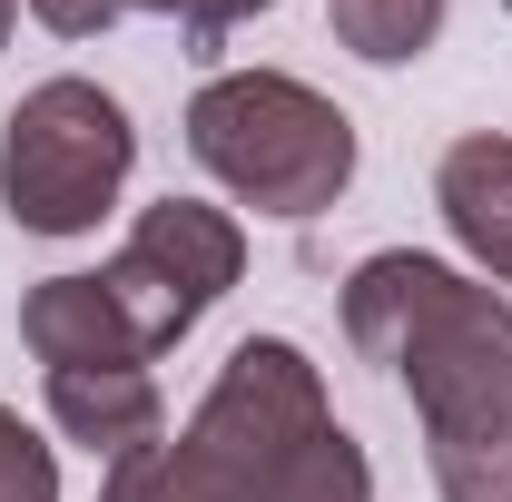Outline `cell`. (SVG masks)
I'll return each instance as SVG.
<instances>
[{
    "label": "cell",
    "mask_w": 512,
    "mask_h": 502,
    "mask_svg": "<svg viewBox=\"0 0 512 502\" xmlns=\"http://www.w3.org/2000/svg\"><path fill=\"white\" fill-rule=\"evenodd\" d=\"M325 20L355 60L394 69V60H424V40L444 30V0H325Z\"/></svg>",
    "instance_id": "obj_8"
},
{
    "label": "cell",
    "mask_w": 512,
    "mask_h": 502,
    "mask_svg": "<svg viewBox=\"0 0 512 502\" xmlns=\"http://www.w3.org/2000/svg\"><path fill=\"white\" fill-rule=\"evenodd\" d=\"M0 502H60V473H50V443L30 434L20 414H0Z\"/></svg>",
    "instance_id": "obj_9"
},
{
    "label": "cell",
    "mask_w": 512,
    "mask_h": 502,
    "mask_svg": "<svg viewBox=\"0 0 512 502\" xmlns=\"http://www.w3.org/2000/svg\"><path fill=\"white\" fill-rule=\"evenodd\" d=\"M188 148L227 178V188L266 207V217H316L325 197L355 178V128L325 109L316 89L247 69V79H207L188 109Z\"/></svg>",
    "instance_id": "obj_3"
},
{
    "label": "cell",
    "mask_w": 512,
    "mask_h": 502,
    "mask_svg": "<svg viewBox=\"0 0 512 502\" xmlns=\"http://www.w3.org/2000/svg\"><path fill=\"white\" fill-rule=\"evenodd\" d=\"M50 414L89 453H138V443H158V384H148V365H60Z\"/></svg>",
    "instance_id": "obj_6"
},
{
    "label": "cell",
    "mask_w": 512,
    "mask_h": 502,
    "mask_svg": "<svg viewBox=\"0 0 512 502\" xmlns=\"http://www.w3.org/2000/svg\"><path fill=\"white\" fill-rule=\"evenodd\" d=\"M148 10H178V20H188L197 40H217L227 20H247V10H266V0H148Z\"/></svg>",
    "instance_id": "obj_11"
},
{
    "label": "cell",
    "mask_w": 512,
    "mask_h": 502,
    "mask_svg": "<svg viewBox=\"0 0 512 502\" xmlns=\"http://www.w3.org/2000/svg\"><path fill=\"white\" fill-rule=\"evenodd\" d=\"M325 434H335V424H325L316 365H306L296 345L256 335V345L227 355V375L207 394L197 434L119 453V473H109L99 502H286Z\"/></svg>",
    "instance_id": "obj_2"
},
{
    "label": "cell",
    "mask_w": 512,
    "mask_h": 502,
    "mask_svg": "<svg viewBox=\"0 0 512 502\" xmlns=\"http://www.w3.org/2000/svg\"><path fill=\"white\" fill-rule=\"evenodd\" d=\"M434 197H444L453 237L493 276H512V138H463L444 158V178H434Z\"/></svg>",
    "instance_id": "obj_7"
},
{
    "label": "cell",
    "mask_w": 512,
    "mask_h": 502,
    "mask_svg": "<svg viewBox=\"0 0 512 502\" xmlns=\"http://www.w3.org/2000/svg\"><path fill=\"white\" fill-rule=\"evenodd\" d=\"M345 325L424 404L444 493L512 502V315L434 256H375L345 296Z\"/></svg>",
    "instance_id": "obj_1"
},
{
    "label": "cell",
    "mask_w": 512,
    "mask_h": 502,
    "mask_svg": "<svg viewBox=\"0 0 512 502\" xmlns=\"http://www.w3.org/2000/svg\"><path fill=\"white\" fill-rule=\"evenodd\" d=\"M30 10H40L60 40H89V30H109V20H119L128 0H30Z\"/></svg>",
    "instance_id": "obj_10"
},
{
    "label": "cell",
    "mask_w": 512,
    "mask_h": 502,
    "mask_svg": "<svg viewBox=\"0 0 512 502\" xmlns=\"http://www.w3.org/2000/svg\"><path fill=\"white\" fill-rule=\"evenodd\" d=\"M237 256H247V247H237V227H227L217 207L168 197V207H148V217H138V237L119 247V266L99 276V296H109V315L128 325L138 365H148L158 345H178L197 315L237 286Z\"/></svg>",
    "instance_id": "obj_5"
},
{
    "label": "cell",
    "mask_w": 512,
    "mask_h": 502,
    "mask_svg": "<svg viewBox=\"0 0 512 502\" xmlns=\"http://www.w3.org/2000/svg\"><path fill=\"white\" fill-rule=\"evenodd\" d=\"M0 40H10V0H0Z\"/></svg>",
    "instance_id": "obj_12"
},
{
    "label": "cell",
    "mask_w": 512,
    "mask_h": 502,
    "mask_svg": "<svg viewBox=\"0 0 512 502\" xmlns=\"http://www.w3.org/2000/svg\"><path fill=\"white\" fill-rule=\"evenodd\" d=\"M128 178V109L89 79H50L10 109L0 138V197H10V227L30 237H79L99 227V207Z\"/></svg>",
    "instance_id": "obj_4"
}]
</instances>
